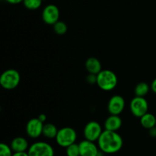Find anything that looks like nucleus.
Instances as JSON below:
<instances>
[{"label":"nucleus","instance_id":"17","mask_svg":"<svg viewBox=\"0 0 156 156\" xmlns=\"http://www.w3.org/2000/svg\"><path fill=\"white\" fill-rule=\"evenodd\" d=\"M150 87L146 82H140L136 86L134 93L137 97H145L149 93Z\"/></svg>","mask_w":156,"mask_h":156},{"label":"nucleus","instance_id":"26","mask_svg":"<svg viewBox=\"0 0 156 156\" xmlns=\"http://www.w3.org/2000/svg\"><path fill=\"white\" fill-rule=\"evenodd\" d=\"M151 89L152 90V91H153L154 93L156 94V79H154V80L152 81V84H151Z\"/></svg>","mask_w":156,"mask_h":156},{"label":"nucleus","instance_id":"5","mask_svg":"<svg viewBox=\"0 0 156 156\" xmlns=\"http://www.w3.org/2000/svg\"><path fill=\"white\" fill-rule=\"evenodd\" d=\"M29 156H54V149L48 143L36 142L29 146L27 150Z\"/></svg>","mask_w":156,"mask_h":156},{"label":"nucleus","instance_id":"11","mask_svg":"<svg viewBox=\"0 0 156 156\" xmlns=\"http://www.w3.org/2000/svg\"><path fill=\"white\" fill-rule=\"evenodd\" d=\"M80 156H99L100 149L98 146L94 143V142L89 140H82L79 143Z\"/></svg>","mask_w":156,"mask_h":156},{"label":"nucleus","instance_id":"24","mask_svg":"<svg viewBox=\"0 0 156 156\" xmlns=\"http://www.w3.org/2000/svg\"><path fill=\"white\" fill-rule=\"evenodd\" d=\"M149 135L152 137H156V126L152 128V129H149Z\"/></svg>","mask_w":156,"mask_h":156},{"label":"nucleus","instance_id":"4","mask_svg":"<svg viewBox=\"0 0 156 156\" xmlns=\"http://www.w3.org/2000/svg\"><path fill=\"white\" fill-rule=\"evenodd\" d=\"M55 140L58 146L62 148H66L67 146L76 143L77 140V133L73 128L65 126L58 130Z\"/></svg>","mask_w":156,"mask_h":156},{"label":"nucleus","instance_id":"23","mask_svg":"<svg viewBox=\"0 0 156 156\" xmlns=\"http://www.w3.org/2000/svg\"><path fill=\"white\" fill-rule=\"evenodd\" d=\"M12 156H29L27 152H14Z\"/></svg>","mask_w":156,"mask_h":156},{"label":"nucleus","instance_id":"28","mask_svg":"<svg viewBox=\"0 0 156 156\" xmlns=\"http://www.w3.org/2000/svg\"><path fill=\"white\" fill-rule=\"evenodd\" d=\"M42 1H45V0H42Z\"/></svg>","mask_w":156,"mask_h":156},{"label":"nucleus","instance_id":"12","mask_svg":"<svg viewBox=\"0 0 156 156\" xmlns=\"http://www.w3.org/2000/svg\"><path fill=\"white\" fill-rule=\"evenodd\" d=\"M10 146L14 152H27L29 149V144L27 140L22 136H18L14 138L10 143Z\"/></svg>","mask_w":156,"mask_h":156},{"label":"nucleus","instance_id":"19","mask_svg":"<svg viewBox=\"0 0 156 156\" xmlns=\"http://www.w3.org/2000/svg\"><path fill=\"white\" fill-rule=\"evenodd\" d=\"M42 2V0H24L23 4L29 10H36L41 7Z\"/></svg>","mask_w":156,"mask_h":156},{"label":"nucleus","instance_id":"1","mask_svg":"<svg viewBox=\"0 0 156 156\" xmlns=\"http://www.w3.org/2000/svg\"><path fill=\"white\" fill-rule=\"evenodd\" d=\"M123 140L121 136L115 131L105 129L98 140V146L105 154H114L122 149Z\"/></svg>","mask_w":156,"mask_h":156},{"label":"nucleus","instance_id":"7","mask_svg":"<svg viewBox=\"0 0 156 156\" xmlns=\"http://www.w3.org/2000/svg\"><path fill=\"white\" fill-rule=\"evenodd\" d=\"M103 130L100 123L96 121H90L85 125L83 134L85 140L91 142H96L98 140Z\"/></svg>","mask_w":156,"mask_h":156},{"label":"nucleus","instance_id":"9","mask_svg":"<svg viewBox=\"0 0 156 156\" xmlns=\"http://www.w3.org/2000/svg\"><path fill=\"white\" fill-rule=\"evenodd\" d=\"M44 123L38 118L30 119L26 125V133L30 138L37 139L43 134Z\"/></svg>","mask_w":156,"mask_h":156},{"label":"nucleus","instance_id":"27","mask_svg":"<svg viewBox=\"0 0 156 156\" xmlns=\"http://www.w3.org/2000/svg\"><path fill=\"white\" fill-rule=\"evenodd\" d=\"M38 119H39L40 120H41V121H42L43 123H44V122L46 121V120H47V116H46V114H40L39 115V117H37Z\"/></svg>","mask_w":156,"mask_h":156},{"label":"nucleus","instance_id":"10","mask_svg":"<svg viewBox=\"0 0 156 156\" xmlns=\"http://www.w3.org/2000/svg\"><path fill=\"white\" fill-rule=\"evenodd\" d=\"M125 108V100L121 95L115 94L110 98L108 104V112L113 115H120Z\"/></svg>","mask_w":156,"mask_h":156},{"label":"nucleus","instance_id":"20","mask_svg":"<svg viewBox=\"0 0 156 156\" xmlns=\"http://www.w3.org/2000/svg\"><path fill=\"white\" fill-rule=\"evenodd\" d=\"M66 156H80L79 145L77 143H73L66 148Z\"/></svg>","mask_w":156,"mask_h":156},{"label":"nucleus","instance_id":"6","mask_svg":"<svg viewBox=\"0 0 156 156\" xmlns=\"http://www.w3.org/2000/svg\"><path fill=\"white\" fill-rule=\"evenodd\" d=\"M129 108L133 115L140 118L148 113L149 104L145 97H134L129 104Z\"/></svg>","mask_w":156,"mask_h":156},{"label":"nucleus","instance_id":"14","mask_svg":"<svg viewBox=\"0 0 156 156\" xmlns=\"http://www.w3.org/2000/svg\"><path fill=\"white\" fill-rule=\"evenodd\" d=\"M85 69L88 73L98 75L101 71V63L95 57H90L85 62Z\"/></svg>","mask_w":156,"mask_h":156},{"label":"nucleus","instance_id":"25","mask_svg":"<svg viewBox=\"0 0 156 156\" xmlns=\"http://www.w3.org/2000/svg\"><path fill=\"white\" fill-rule=\"evenodd\" d=\"M7 2L10 3V4L12 5H15V4H18V3H21L24 2V0H5Z\"/></svg>","mask_w":156,"mask_h":156},{"label":"nucleus","instance_id":"3","mask_svg":"<svg viewBox=\"0 0 156 156\" xmlns=\"http://www.w3.org/2000/svg\"><path fill=\"white\" fill-rule=\"evenodd\" d=\"M20 81V73L13 69L5 70L0 76V85L6 90L15 89L19 85Z\"/></svg>","mask_w":156,"mask_h":156},{"label":"nucleus","instance_id":"18","mask_svg":"<svg viewBox=\"0 0 156 156\" xmlns=\"http://www.w3.org/2000/svg\"><path fill=\"white\" fill-rule=\"evenodd\" d=\"M53 30L55 33L58 35H63L65 34L68 30L67 24L64 21H58L57 22L53 24Z\"/></svg>","mask_w":156,"mask_h":156},{"label":"nucleus","instance_id":"16","mask_svg":"<svg viewBox=\"0 0 156 156\" xmlns=\"http://www.w3.org/2000/svg\"><path fill=\"white\" fill-rule=\"evenodd\" d=\"M59 129H57L54 124L51 123H47L44 125V129H43V134L45 138L53 140L56 138V135Z\"/></svg>","mask_w":156,"mask_h":156},{"label":"nucleus","instance_id":"2","mask_svg":"<svg viewBox=\"0 0 156 156\" xmlns=\"http://www.w3.org/2000/svg\"><path fill=\"white\" fill-rule=\"evenodd\" d=\"M117 76L109 69L101 70L97 75V85L104 91H109L116 88L117 85Z\"/></svg>","mask_w":156,"mask_h":156},{"label":"nucleus","instance_id":"15","mask_svg":"<svg viewBox=\"0 0 156 156\" xmlns=\"http://www.w3.org/2000/svg\"><path fill=\"white\" fill-rule=\"evenodd\" d=\"M140 123L145 129H152L156 126V117L151 113H146L143 117H140Z\"/></svg>","mask_w":156,"mask_h":156},{"label":"nucleus","instance_id":"21","mask_svg":"<svg viewBox=\"0 0 156 156\" xmlns=\"http://www.w3.org/2000/svg\"><path fill=\"white\" fill-rule=\"evenodd\" d=\"M14 152L10 146L5 143L0 144V156H12Z\"/></svg>","mask_w":156,"mask_h":156},{"label":"nucleus","instance_id":"8","mask_svg":"<svg viewBox=\"0 0 156 156\" xmlns=\"http://www.w3.org/2000/svg\"><path fill=\"white\" fill-rule=\"evenodd\" d=\"M59 10L55 5L50 4L46 6L42 12V19L49 25H53L59 21Z\"/></svg>","mask_w":156,"mask_h":156},{"label":"nucleus","instance_id":"22","mask_svg":"<svg viewBox=\"0 0 156 156\" xmlns=\"http://www.w3.org/2000/svg\"><path fill=\"white\" fill-rule=\"evenodd\" d=\"M86 81L88 84H91V85L97 84V75L89 73L88 76H87Z\"/></svg>","mask_w":156,"mask_h":156},{"label":"nucleus","instance_id":"13","mask_svg":"<svg viewBox=\"0 0 156 156\" xmlns=\"http://www.w3.org/2000/svg\"><path fill=\"white\" fill-rule=\"evenodd\" d=\"M122 119L119 115H113L111 114L105 122V129L110 131L117 132L122 126Z\"/></svg>","mask_w":156,"mask_h":156}]
</instances>
